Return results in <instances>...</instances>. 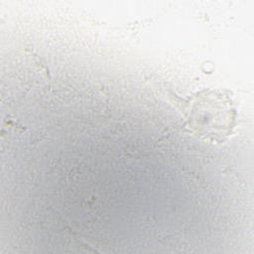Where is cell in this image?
Instances as JSON below:
<instances>
[{"instance_id": "cell-1", "label": "cell", "mask_w": 254, "mask_h": 254, "mask_svg": "<svg viewBox=\"0 0 254 254\" xmlns=\"http://www.w3.org/2000/svg\"><path fill=\"white\" fill-rule=\"evenodd\" d=\"M172 102L184 119V127L195 137L222 143L236 125V109L225 90L202 89L188 97L171 93Z\"/></svg>"}]
</instances>
